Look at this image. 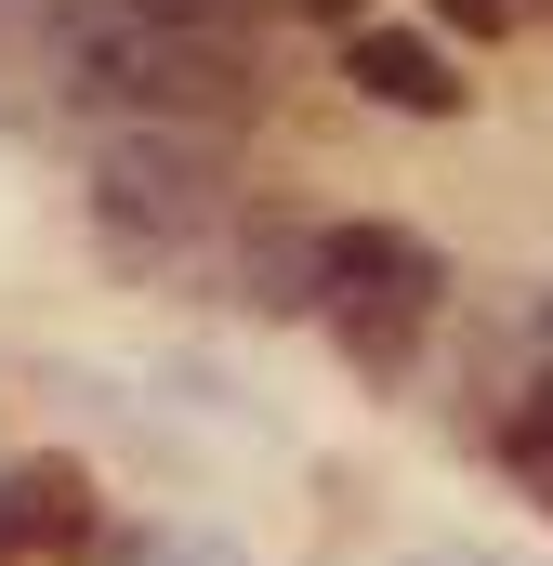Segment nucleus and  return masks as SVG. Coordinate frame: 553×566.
Listing matches in <instances>:
<instances>
[{"mask_svg":"<svg viewBox=\"0 0 553 566\" xmlns=\"http://www.w3.org/2000/svg\"><path fill=\"white\" fill-rule=\"evenodd\" d=\"M93 224L133 264H185L225 238V133L198 119H119L93 145Z\"/></svg>","mask_w":553,"mask_h":566,"instance_id":"nucleus-1","label":"nucleus"},{"mask_svg":"<svg viewBox=\"0 0 553 566\" xmlns=\"http://www.w3.org/2000/svg\"><path fill=\"white\" fill-rule=\"evenodd\" d=\"M435 303H448V264H435L421 224H330V290H316V316H330V343H343L356 369H396L421 329H435Z\"/></svg>","mask_w":553,"mask_h":566,"instance_id":"nucleus-2","label":"nucleus"},{"mask_svg":"<svg viewBox=\"0 0 553 566\" xmlns=\"http://www.w3.org/2000/svg\"><path fill=\"white\" fill-rule=\"evenodd\" d=\"M343 80H356L369 106H396V119H461V66H448L421 27H356V40H343Z\"/></svg>","mask_w":553,"mask_h":566,"instance_id":"nucleus-3","label":"nucleus"},{"mask_svg":"<svg viewBox=\"0 0 553 566\" xmlns=\"http://www.w3.org/2000/svg\"><path fill=\"white\" fill-rule=\"evenodd\" d=\"M93 541V474L80 461H13L0 474V554H80Z\"/></svg>","mask_w":553,"mask_h":566,"instance_id":"nucleus-4","label":"nucleus"},{"mask_svg":"<svg viewBox=\"0 0 553 566\" xmlns=\"http://www.w3.org/2000/svg\"><path fill=\"white\" fill-rule=\"evenodd\" d=\"M330 290V224H238V303L251 316H316Z\"/></svg>","mask_w":553,"mask_h":566,"instance_id":"nucleus-5","label":"nucleus"},{"mask_svg":"<svg viewBox=\"0 0 553 566\" xmlns=\"http://www.w3.org/2000/svg\"><path fill=\"white\" fill-rule=\"evenodd\" d=\"M501 461H514V488H528V501L553 514V369L528 382V409L501 422Z\"/></svg>","mask_w":553,"mask_h":566,"instance_id":"nucleus-6","label":"nucleus"},{"mask_svg":"<svg viewBox=\"0 0 553 566\" xmlns=\"http://www.w3.org/2000/svg\"><path fill=\"white\" fill-rule=\"evenodd\" d=\"M106 566H251V554H238L225 527H171V514H158V527H133Z\"/></svg>","mask_w":553,"mask_h":566,"instance_id":"nucleus-7","label":"nucleus"},{"mask_svg":"<svg viewBox=\"0 0 553 566\" xmlns=\"http://www.w3.org/2000/svg\"><path fill=\"white\" fill-rule=\"evenodd\" d=\"M145 13H171V27H211V40H238V0H145Z\"/></svg>","mask_w":553,"mask_h":566,"instance_id":"nucleus-8","label":"nucleus"},{"mask_svg":"<svg viewBox=\"0 0 553 566\" xmlns=\"http://www.w3.org/2000/svg\"><path fill=\"white\" fill-rule=\"evenodd\" d=\"M396 566H514V554H474V541H421V554H396Z\"/></svg>","mask_w":553,"mask_h":566,"instance_id":"nucleus-9","label":"nucleus"},{"mask_svg":"<svg viewBox=\"0 0 553 566\" xmlns=\"http://www.w3.org/2000/svg\"><path fill=\"white\" fill-rule=\"evenodd\" d=\"M435 13H448V27H488V40L514 27V0H435Z\"/></svg>","mask_w":553,"mask_h":566,"instance_id":"nucleus-10","label":"nucleus"},{"mask_svg":"<svg viewBox=\"0 0 553 566\" xmlns=\"http://www.w3.org/2000/svg\"><path fill=\"white\" fill-rule=\"evenodd\" d=\"M303 13H356V0H303Z\"/></svg>","mask_w":553,"mask_h":566,"instance_id":"nucleus-11","label":"nucleus"}]
</instances>
